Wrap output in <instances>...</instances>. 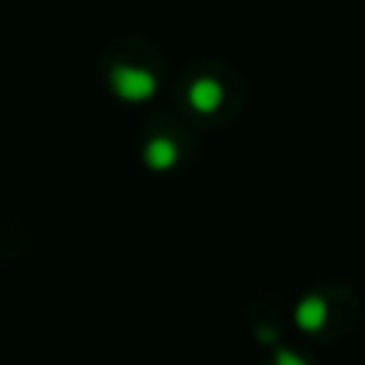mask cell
<instances>
[{"label":"cell","instance_id":"6da1fadb","mask_svg":"<svg viewBox=\"0 0 365 365\" xmlns=\"http://www.w3.org/2000/svg\"><path fill=\"white\" fill-rule=\"evenodd\" d=\"M109 87L125 103H145L158 93V77L138 64H119L109 71Z\"/></svg>","mask_w":365,"mask_h":365},{"label":"cell","instance_id":"5b68a950","mask_svg":"<svg viewBox=\"0 0 365 365\" xmlns=\"http://www.w3.org/2000/svg\"><path fill=\"white\" fill-rule=\"evenodd\" d=\"M272 365H311L304 356H298V353H292V349H285V346H279L276 349V359H272Z\"/></svg>","mask_w":365,"mask_h":365},{"label":"cell","instance_id":"8992f818","mask_svg":"<svg viewBox=\"0 0 365 365\" xmlns=\"http://www.w3.org/2000/svg\"><path fill=\"white\" fill-rule=\"evenodd\" d=\"M257 336H259V340H263V343H276V330H269V327H263Z\"/></svg>","mask_w":365,"mask_h":365},{"label":"cell","instance_id":"3957f363","mask_svg":"<svg viewBox=\"0 0 365 365\" xmlns=\"http://www.w3.org/2000/svg\"><path fill=\"white\" fill-rule=\"evenodd\" d=\"M186 100L195 113L205 115V113H215V109L225 103V90H221V83L215 81V77H199V81L189 83Z\"/></svg>","mask_w":365,"mask_h":365},{"label":"cell","instance_id":"7a4b0ae2","mask_svg":"<svg viewBox=\"0 0 365 365\" xmlns=\"http://www.w3.org/2000/svg\"><path fill=\"white\" fill-rule=\"evenodd\" d=\"M327 317H330V304L324 295H304L302 302L295 304V324H298V330H304V334L324 330Z\"/></svg>","mask_w":365,"mask_h":365},{"label":"cell","instance_id":"277c9868","mask_svg":"<svg viewBox=\"0 0 365 365\" xmlns=\"http://www.w3.org/2000/svg\"><path fill=\"white\" fill-rule=\"evenodd\" d=\"M177 160H180V148L167 135H158V138H151L145 145V164L151 170H170V167H177Z\"/></svg>","mask_w":365,"mask_h":365}]
</instances>
